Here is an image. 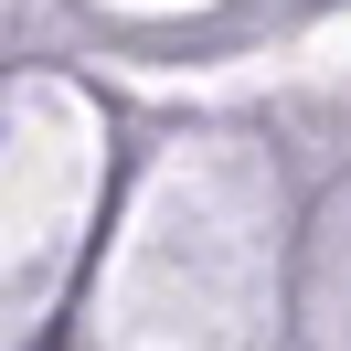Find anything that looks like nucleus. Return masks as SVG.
Segmentation results:
<instances>
[]
</instances>
